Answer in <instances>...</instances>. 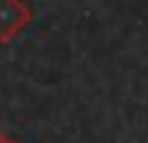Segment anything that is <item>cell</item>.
I'll use <instances>...</instances> for the list:
<instances>
[{
	"instance_id": "1",
	"label": "cell",
	"mask_w": 148,
	"mask_h": 143,
	"mask_svg": "<svg viewBox=\"0 0 148 143\" xmlns=\"http://www.w3.org/2000/svg\"><path fill=\"white\" fill-rule=\"evenodd\" d=\"M33 22V8L25 0H0V44H8Z\"/></svg>"
},
{
	"instance_id": "2",
	"label": "cell",
	"mask_w": 148,
	"mask_h": 143,
	"mask_svg": "<svg viewBox=\"0 0 148 143\" xmlns=\"http://www.w3.org/2000/svg\"><path fill=\"white\" fill-rule=\"evenodd\" d=\"M0 143H8V135H3V132H0Z\"/></svg>"
},
{
	"instance_id": "3",
	"label": "cell",
	"mask_w": 148,
	"mask_h": 143,
	"mask_svg": "<svg viewBox=\"0 0 148 143\" xmlns=\"http://www.w3.org/2000/svg\"><path fill=\"white\" fill-rule=\"evenodd\" d=\"M8 143H19V140H11V138H8Z\"/></svg>"
}]
</instances>
